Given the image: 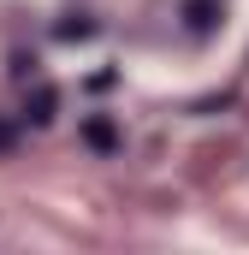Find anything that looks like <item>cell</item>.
I'll list each match as a JSON object with an SVG mask.
<instances>
[{"mask_svg":"<svg viewBox=\"0 0 249 255\" xmlns=\"http://www.w3.org/2000/svg\"><path fill=\"white\" fill-rule=\"evenodd\" d=\"M6 142H12V130H6V125H0V148H6Z\"/></svg>","mask_w":249,"mask_h":255,"instance_id":"cell-1","label":"cell"}]
</instances>
